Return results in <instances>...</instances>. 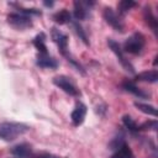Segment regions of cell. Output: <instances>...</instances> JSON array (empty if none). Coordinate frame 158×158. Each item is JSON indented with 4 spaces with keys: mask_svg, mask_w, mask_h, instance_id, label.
<instances>
[{
    "mask_svg": "<svg viewBox=\"0 0 158 158\" xmlns=\"http://www.w3.org/2000/svg\"><path fill=\"white\" fill-rule=\"evenodd\" d=\"M51 37H52V40H53V42L58 46V48H59V52H60V54L67 59V62L77 70V72H79L80 74H83V75H85L86 74V72H85V69H84V67L69 53V49H68V41H69V38H68V35H65L64 32H62L60 30H58L57 27H52L51 28Z\"/></svg>",
    "mask_w": 158,
    "mask_h": 158,
    "instance_id": "1",
    "label": "cell"
},
{
    "mask_svg": "<svg viewBox=\"0 0 158 158\" xmlns=\"http://www.w3.org/2000/svg\"><path fill=\"white\" fill-rule=\"evenodd\" d=\"M30 126L23 122L5 121L0 123V139L5 142H12L20 136H23L30 131Z\"/></svg>",
    "mask_w": 158,
    "mask_h": 158,
    "instance_id": "2",
    "label": "cell"
},
{
    "mask_svg": "<svg viewBox=\"0 0 158 158\" xmlns=\"http://www.w3.org/2000/svg\"><path fill=\"white\" fill-rule=\"evenodd\" d=\"M144 46H146V37L141 32H135L123 42L122 51L125 53L138 56L143 52Z\"/></svg>",
    "mask_w": 158,
    "mask_h": 158,
    "instance_id": "3",
    "label": "cell"
},
{
    "mask_svg": "<svg viewBox=\"0 0 158 158\" xmlns=\"http://www.w3.org/2000/svg\"><path fill=\"white\" fill-rule=\"evenodd\" d=\"M53 84L59 88L60 90H63L65 94L74 96V98H79L81 95L80 90L78 89V86L72 81V79L67 75H57L53 78Z\"/></svg>",
    "mask_w": 158,
    "mask_h": 158,
    "instance_id": "4",
    "label": "cell"
},
{
    "mask_svg": "<svg viewBox=\"0 0 158 158\" xmlns=\"http://www.w3.org/2000/svg\"><path fill=\"white\" fill-rule=\"evenodd\" d=\"M107 46H109V48L115 53V56L117 57V60H118L120 64L123 67V69H125L126 72L131 73V74H135V67H133V64L127 59V57L125 56V52L122 51V47H121L115 40H112V38H109V40H107Z\"/></svg>",
    "mask_w": 158,
    "mask_h": 158,
    "instance_id": "5",
    "label": "cell"
},
{
    "mask_svg": "<svg viewBox=\"0 0 158 158\" xmlns=\"http://www.w3.org/2000/svg\"><path fill=\"white\" fill-rule=\"evenodd\" d=\"M6 20H7V23L11 27H14L15 30H26V28L32 27V25H33L32 17L23 15V14H20V12L9 14Z\"/></svg>",
    "mask_w": 158,
    "mask_h": 158,
    "instance_id": "6",
    "label": "cell"
},
{
    "mask_svg": "<svg viewBox=\"0 0 158 158\" xmlns=\"http://www.w3.org/2000/svg\"><path fill=\"white\" fill-rule=\"evenodd\" d=\"M102 17L106 21V23H109L115 31L121 32V33L125 31V23H123V21L121 20L120 15L112 7H104Z\"/></svg>",
    "mask_w": 158,
    "mask_h": 158,
    "instance_id": "7",
    "label": "cell"
},
{
    "mask_svg": "<svg viewBox=\"0 0 158 158\" xmlns=\"http://www.w3.org/2000/svg\"><path fill=\"white\" fill-rule=\"evenodd\" d=\"M94 5H95L94 1H83V0L74 1L73 2V16L75 17V21L88 19L90 10Z\"/></svg>",
    "mask_w": 158,
    "mask_h": 158,
    "instance_id": "8",
    "label": "cell"
},
{
    "mask_svg": "<svg viewBox=\"0 0 158 158\" xmlns=\"http://www.w3.org/2000/svg\"><path fill=\"white\" fill-rule=\"evenodd\" d=\"M86 114H88V107L85 104H83L81 101H78L70 114V121H72V125L74 127H79L80 125H83V122L85 121V117H86Z\"/></svg>",
    "mask_w": 158,
    "mask_h": 158,
    "instance_id": "9",
    "label": "cell"
},
{
    "mask_svg": "<svg viewBox=\"0 0 158 158\" xmlns=\"http://www.w3.org/2000/svg\"><path fill=\"white\" fill-rule=\"evenodd\" d=\"M36 64L43 69H57L58 68L57 59L49 56L48 53H38L36 57Z\"/></svg>",
    "mask_w": 158,
    "mask_h": 158,
    "instance_id": "10",
    "label": "cell"
},
{
    "mask_svg": "<svg viewBox=\"0 0 158 158\" xmlns=\"http://www.w3.org/2000/svg\"><path fill=\"white\" fill-rule=\"evenodd\" d=\"M121 86H122V89H125L126 91L133 94V95H135L136 98H138V99H149V98H151V94H149V93H147V91L142 90L141 88H138V86L135 84V81H132V80H128V79L123 80L122 84H121Z\"/></svg>",
    "mask_w": 158,
    "mask_h": 158,
    "instance_id": "11",
    "label": "cell"
},
{
    "mask_svg": "<svg viewBox=\"0 0 158 158\" xmlns=\"http://www.w3.org/2000/svg\"><path fill=\"white\" fill-rule=\"evenodd\" d=\"M11 154H14L16 158H31L33 154L32 146L30 143H19L11 148Z\"/></svg>",
    "mask_w": 158,
    "mask_h": 158,
    "instance_id": "12",
    "label": "cell"
},
{
    "mask_svg": "<svg viewBox=\"0 0 158 158\" xmlns=\"http://www.w3.org/2000/svg\"><path fill=\"white\" fill-rule=\"evenodd\" d=\"M143 19L146 21V23L152 28V31L156 33L157 32V28H158V20L156 17V15L153 14L152 11V7L149 5H146L144 6V10H143Z\"/></svg>",
    "mask_w": 158,
    "mask_h": 158,
    "instance_id": "13",
    "label": "cell"
},
{
    "mask_svg": "<svg viewBox=\"0 0 158 158\" xmlns=\"http://www.w3.org/2000/svg\"><path fill=\"white\" fill-rule=\"evenodd\" d=\"M136 81H144V83H157L158 81V72L156 69L152 70H144L135 77Z\"/></svg>",
    "mask_w": 158,
    "mask_h": 158,
    "instance_id": "14",
    "label": "cell"
},
{
    "mask_svg": "<svg viewBox=\"0 0 158 158\" xmlns=\"http://www.w3.org/2000/svg\"><path fill=\"white\" fill-rule=\"evenodd\" d=\"M53 21L57 22L58 25H67V23H70L73 20H72V14L67 10V9H62L57 12L53 14L52 16Z\"/></svg>",
    "mask_w": 158,
    "mask_h": 158,
    "instance_id": "15",
    "label": "cell"
},
{
    "mask_svg": "<svg viewBox=\"0 0 158 158\" xmlns=\"http://www.w3.org/2000/svg\"><path fill=\"white\" fill-rule=\"evenodd\" d=\"M111 158H135V154L130 148V146L126 142H123L115 149V153L112 154Z\"/></svg>",
    "mask_w": 158,
    "mask_h": 158,
    "instance_id": "16",
    "label": "cell"
},
{
    "mask_svg": "<svg viewBox=\"0 0 158 158\" xmlns=\"http://www.w3.org/2000/svg\"><path fill=\"white\" fill-rule=\"evenodd\" d=\"M32 43L38 51V53H48L47 46H46V35L43 32H40L38 35H36L35 38L32 40Z\"/></svg>",
    "mask_w": 158,
    "mask_h": 158,
    "instance_id": "17",
    "label": "cell"
},
{
    "mask_svg": "<svg viewBox=\"0 0 158 158\" xmlns=\"http://www.w3.org/2000/svg\"><path fill=\"white\" fill-rule=\"evenodd\" d=\"M122 123L123 126L131 132V133H138L141 130H139V125L130 116V115H123L122 116Z\"/></svg>",
    "mask_w": 158,
    "mask_h": 158,
    "instance_id": "18",
    "label": "cell"
},
{
    "mask_svg": "<svg viewBox=\"0 0 158 158\" xmlns=\"http://www.w3.org/2000/svg\"><path fill=\"white\" fill-rule=\"evenodd\" d=\"M70 23H72V26H73V30H74V31H75V33L78 35L79 40H81V42H83L84 44L89 46V37H88V35H86L85 30L83 28V26L79 23V21H74V20H73Z\"/></svg>",
    "mask_w": 158,
    "mask_h": 158,
    "instance_id": "19",
    "label": "cell"
},
{
    "mask_svg": "<svg viewBox=\"0 0 158 158\" xmlns=\"http://www.w3.org/2000/svg\"><path fill=\"white\" fill-rule=\"evenodd\" d=\"M10 5L15 6L16 10H17V12L23 14V15H27V16H30V17H32V16H41V15H42V11L38 10V9H35V7L28 9V7H23V6L19 5V4H14V2H11Z\"/></svg>",
    "mask_w": 158,
    "mask_h": 158,
    "instance_id": "20",
    "label": "cell"
},
{
    "mask_svg": "<svg viewBox=\"0 0 158 158\" xmlns=\"http://www.w3.org/2000/svg\"><path fill=\"white\" fill-rule=\"evenodd\" d=\"M135 6H137L136 1L132 0H121L117 4V10H118V15H125L126 12H128L131 9H133Z\"/></svg>",
    "mask_w": 158,
    "mask_h": 158,
    "instance_id": "21",
    "label": "cell"
},
{
    "mask_svg": "<svg viewBox=\"0 0 158 158\" xmlns=\"http://www.w3.org/2000/svg\"><path fill=\"white\" fill-rule=\"evenodd\" d=\"M135 106L143 114L146 115H149V116H156L157 115V110L153 105H149V104H144V102H138L136 101L135 102Z\"/></svg>",
    "mask_w": 158,
    "mask_h": 158,
    "instance_id": "22",
    "label": "cell"
},
{
    "mask_svg": "<svg viewBox=\"0 0 158 158\" xmlns=\"http://www.w3.org/2000/svg\"><path fill=\"white\" fill-rule=\"evenodd\" d=\"M139 130H148V131H157V121L156 120H148L146 122H143L142 125H139Z\"/></svg>",
    "mask_w": 158,
    "mask_h": 158,
    "instance_id": "23",
    "label": "cell"
},
{
    "mask_svg": "<svg viewBox=\"0 0 158 158\" xmlns=\"http://www.w3.org/2000/svg\"><path fill=\"white\" fill-rule=\"evenodd\" d=\"M31 158H68V157H58V156H54L47 152H41V153H33Z\"/></svg>",
    "mask_w": 158,
    "mask_h": 158,
    "instance_id": "24",
    "label": "cell"
},
{
    "mask_svg": "<svg viewBox=\"0 0 158 158\" xmlns=\"http://www.w3.org/2000/svg\"><path fill=\"white\" fill-rule=\"evenodd\" d=\"M43 5L47 6V7H52L54 5V2L53 1H43Z\"/></svg>",
    "mask_w": 158,
    "mask_h": 158,
    "instance_id": "25",
    "label": "cell"
}]
</instances>
